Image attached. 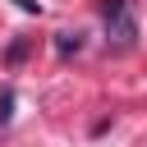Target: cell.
Instances as JSON below:
<instances>
[{
    "instance_id": "cell-1",
    "label": "cell",
    "mask_w": 147,
    "mask_h": 147,
    "mask_svg": "<svg viewBox=\"0 0 147 147\" xmlns=\"http://www.w3.org/2000/svg\"><path fill=\"white\" fill-rule=\"evenodd\" d=\"M101 18H106V28L115 32L119 46H133L138 28H133V14H129V0H101Z\"/></svg>"
},
{
    "instance_id": "cell-2",
    "label": "cell",
    "mask_w": 147,
    "mask_h": 147,
    "mask_svg": "<svg viewBox=\"0 0 147 147\" xmlns=\"http://www.w3.org/2000/svg\"><path fill=\"white\" fill-rule=\"evenodd\" d=\"M78 46H83L78 32H60V37H55V51H60V55H69V51H78Z\"/></svg>"
},
{
    "instance_id": "cell-3",
    "label": "cell",
    "mask_w": 147,
    "mask_h": 147,
    "mask_svg": "<svg viewBox=\"0 0 147 147\" xmlns=\"http://www.w3.org/2000/svg\"><path fill=\"white\" fill-rule=\"evenodd\" d=\"M14 5H18L23 14H37V0H14Z\"/></svg>"
}]
</instances>
